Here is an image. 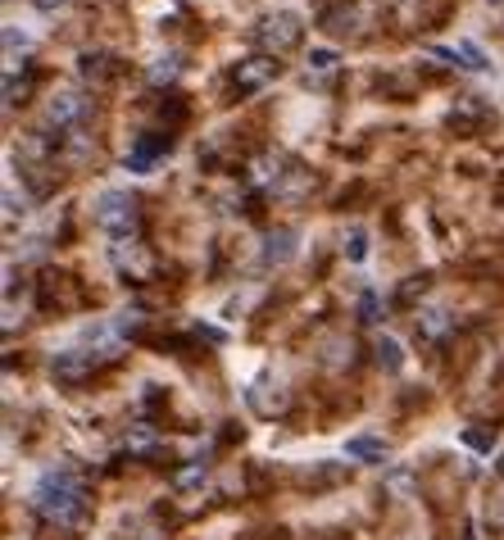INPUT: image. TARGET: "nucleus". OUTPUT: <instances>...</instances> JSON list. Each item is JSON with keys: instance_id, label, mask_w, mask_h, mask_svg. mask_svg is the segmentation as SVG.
I'll use <instances>...</instances> for the list:
<instances>
[{"instance_id": "obj_12", "label": "nucleus", "mask_w": 504, "mask_h": 540, "mask_svg": "<svg viewBox=\"0 0 504 540\" xmlns=\"http://www.w3.org/2000/svg\"><path fill=\"white\" fill-rule=\"evenodd\" d=\"M346 459H359V463H386L391 459V445L382 436H350L346 441Z\"/></svg>"}, {"instance_id": "obj_9", "label": "nucleus", "mask_w": 504, "mask_h": 540, "mask_svg": "<svg viewBox=\"0 0 504 540\" xmlns=\"http://www.w3.org/2000/svg\"><path fill=\"white\" fill-rule=\"evenodd\" d=\"M91 368H96V359H91V354H82V350H64V354H55V359H50V373H55V382H64V386L87 382Z\"/></svg>"}, {"instance_id": "obj_24", "label": "nucleus", "mask_w": 504, "mask_h": 540, "mask_svg": "<svg viewBox=\"0 0 504 540\" xmlns=\"http://www.w3.org/2000/svg\"><path fill=\"white\" fill-rule=\"evenodd\" d=\"M14 46H28V37H23L19 28H5V50L14 55Z\"/></svg>"}, {"instance_id": "obj_27", "label": "nucleus", "mask_w": 504, "mask_h": 540, "mask_svg": "<svg viewBox=\"0 0 504 540\" xmlns=\"http://www.w3.org/2000/svg\"><path fill=\"white\" fill-rule=\"evenodd\" d=\"M495 472H500V482H504V454H500V459H495Z\"/></svg>"}, {"instance_id": "obj_7", "label": "nucleus", "mask_w": 504, "mask_h": 540, "mask_svg": "<svg viewBox=\"0 0 504 540\" xmlns=\"http://www.w3.org/2000/svg\"><path fill=\"white\" fill-rule=\"evenodd\" d=\"M168 150H173V132H146V137H137V146L128 150V168L132 173H146V168H155V159H164Z\"/></svg>"}, {"instance_id": "obj_15", "label": "nucleus", "mask_w": 504, "mask_h": 540, "mask_svg": "<svg viewBox=\"0 0 504 540\" xmlns=\"http://www.w3.org/2000/svg\"><path fill=\"white\" fill-rule=\"evenodd\" d=\"M128 454H137V459H159V454H164V441H159L155 432H150V427H137V432H128Z\"/></svg>"}, {"instance_id": "obj_2", "label": "nucleus", "mask_w": 504, "mask_h": 540, "mask_svg": "<svg viewBox=\"0 0 504 540\" xmlns=\"http://www.w3.org/2000/svg\"><path fill=\"white\" fill-rule=\"evenodd\" d=\"M250 37H255L259 55L282 59V55H291V50L305 41V19H300V14H291V10H268L264 19L250 28Z\"/></svg>"}, {"instance_id": "obj_11", "label": "nucleus", "mask_w": 504, "mask_h": 540, "mask_svg": "<svg viewBox=\"0 0 504 540\" xmlns=\"http://www.w3.org/2000/svg\"><path fill=\"white\" fill-rule=\"evenodd\" d=\"M296 255V227H273L264 236V264H287Z\"/></svg>"}, {"instance_id": "obj_3", "label": "nucleus", "mask_w": 504, "mask_h": 540, "mask_svg": "<svg viewBox=\"0 0 504 540\" xmlns=\"http://www.w3.org/2000/svg\"><path fill=\"white\" fill-rule=\"evenodd\" d=\"M96 227L109 232L114 241H137L141 232V205L128 191H100L96 200Z\"/></svg>"}, {"instance_id": "obj_22", "label": "nucleus", "mask_w": 504, "mask_h": 540, "mask_svg": "<svg viewBox=\"0 0 504 540\" xmlns=\"http://www.w3.org/2000/svg\"><path fill=\"white\" fill-rule=\"evenodd\" d=\"M346 259H350V264H364V259H368V232H364V227H350V236H346Z\"/></svg>"}, {"instance_id": "obj_17", "label": "nucleus", "mask_w": 504, "mask_h": 540, "mask_svg": "<svg viewBox=\"0 0 504 540\" xmlns=\"http://www.w3.org/2000/svg\"><path fill=\"white\" fill-rule=\"evenodd\" d=\"M205 477H209V468L205 463H182V468H173V477H168V482H173V491H191V486H205Z\"/></svg>"}, {"instance_id": "obj_14", "label": "nucleus", "mask_w": 504, "mask_h": 540, "mask_svg": "<svg viewBox=\"0 0 504 540\" xmlns=\"http://www.w3.org/2000/svg\"><path fill=\"white\" fill-rule=\"evenodd\" d=\"M414 327H418V336H423V341H441L445 332H450V314H445V309H418V318H414Z\"/></svg>"}, {"instance_id": "obj_10", "label": "nucleus", "mask_w": 504, "mask_h": 540, "mask_svg": "<svg viewBox=\"0 0 504 540\" xmlns=\"http://www.w3.org/2000/svg\"><path fill=\"white\" fill-rule=\"evenodd\" d=\"M482 118H486L482 96H459V100H455V109H450V118H445V123H450V128H455V132H473L477 123H482Z\"/></svg>"}, {"instance_id": "obj_16", "label": "nucleus", "mask_w": 504, "mask_h": 540, "mask_svg": "<svg viewBox=\"0 0 504 540\" xmlns=\"http://www.w3.org/2000/svg\"><path fill=\"white\" fill-rule=\"evenodd\" d=\"M32 82H37V73L32 69H23V73H5V105H28V96H32Z\"/></svg>"}, {"instance_id": "obj_4", "label": "nucleus", "mask_w": 504, "mask_h": 540, "mask_svg": "<svg viewBox=\"0 0 504 540\" xmlns=\"http://www.w3.org/2000/svg\"><path fill=\"white\" fill-rule=\"evenodd\" d=\"M277 73H282V64H277L273 55H246L232 64V91H237V96H255L268 82H277Z\"/></svg>"}, {"instance_id": "obj_26", "label": "nucleus", "mask_w": 504, "mask_h": 540, "mask_svg": "<svg viewBox=\"0 0 504 540\" xmlns=\"http://www.w3.org/2000/svg\"><path fill=\"white\" fill-rule=\"evenodd\" d=\"M491 196H495V200H500V205H504V173H500V177H495V187H491Z\"/></svg>"}, {"instance_id": "obj_20", "label": "nucleus", "mask_w": 504, "mask_h": 540, "mask_svg": "<svg viewBox=\"0 0 504 540\" xmlns=\"http://www.w3.org/2000/svg\"><path fill=\"white\" fill-rule=\"evenodd\" d=\"M341 69V55L336 50H309V78H332V73Z\"/></svg>"}, {"instance_id": "obj_13", "label": "nucleus", "mask_w": 504, "mask_h": 540, "mask_svg": "<svg viewBox=\"0 0 504 540\" xmlns=\"http://www.w3.org/2000/svg\"><path fill=\"white\" fill-rule=\"evenodd\" d=\"M182 69H187L182 55H159V59H150L146 64V82L150 87H173V82L182 78Z\"/></svg>"}, {"instance_id": "obj_19", "label": "nucleus", "mask_w": 504, "mask_h": 540, "mask_svg": "<svg viewBox=\"0 0 504 540\" xmlns=\"http://www.w3.org/2000/svg\"><path fill=\"white\" fill-rule=\"evenodd\" d=\"M373 359H377V368H386V373H400V368H405V354H400V345L391 341V336H382V341L373 345Z\"/></svg>"}, {"instance_id": "obj_5", "label": "nucleus", "mask_w": 504, "mask_h": 540, "mask_svg": "<svg viewBox=\"0 0 504 540\" xmlns=\"http://www.w3.org/2000/svg\"><path fill=\"white\" fill-rule=\"evenodd\" d=\"M87 109H91V100L82 96V91H55V96L46 100V128L55 132V137H60V132H73L82 118H87Z\"/></svg>"}, {"instance_id": "obj_25", "label": "nucleus", "mask_w": 504, "mask_h": 540, "mask_svg": "<svg viewBox=\"0 0 504 540\" xmlns=\"http://www.w3.org/2000/svg\"><path fill=\"white\" fill-rule=\"evenodd\" d=\"M32 5H37L41 14H55V10H64V5H69V0H32Z\"/></svg>"}, {"instance_id": "obj_23", "label": "nucleus", "mask_w": 504, "mask_h": 540, "mask_svg": "<svg viewBox=\"0 0 504 540\" xmlns=\"http://www.w3.org/2000/svg\"><path fill=\"white\" fill-rule=\"evenodd\" d=\"M359 323H368V327L382 323V300H377V291H364V295H359Z\"/></svg>"}, {"instance_id": "obj_21", "label": "nucleus", "mask_w": 504, "mask_h": 540, "mask_svg": "<svg viewBox=\"0 0 504 540\" xmlns=\"http://www.w3.org/2000/svg\"><path fill=\"white\" fill-rule=\"evenodd\" d=\"M455 59H464V69H473V73H482V69H491V59L482 55V50L473 46V41H459L455 46Z\"/></svg>"}, {"instance_id": "obj_18", "label": "nucleus", "mask_w": 504, "mask_h": 540, "mask_svg": "<svg viewBox=\"0 0 504 540\" xmlns=\"http://www.w3.org/2000/svg\"><path fill=\"white\" fill-rule=\"evenodd\" d=\"M323 32H332V37H355V10H346V5L327 10L323 14Z\"/></svg>"}, {"instance_id": "obj_8", "label": "nucleus", "mask_w": 504, "mask_h": 540, "mask_svg": "<svg viewBox=\"0 0 504 540\" xmlns=\"http://www.w3.org/2000/svg\"><path fill=\"white\" fill-rule=\"evenodd\" d=\"M41 305H46V309H78L82 305L78 282L64 277V273H46V277H41Z\"/></svg>"}, {"instance_id": "obj_1", "label": "nucleus", "mask_w": 504, "mask_h": 540, "mask_svg": "<svg viewBox=\"0 0 504 540\" xmlns=\"http://www.w3.org/2000/svg\"><path fill=\"white\" fill-rule=\"evenodd\" d=\"M32 513L55 531H78L87 522V486L73 472H46L32 486Z\"/></svg>"}, {"instance_id": "obj_6", "label": "nucleus", "mask_w": 504, "mask_h": 540, "mask_svg": "<svg viewBox=\"0 0 504 540\" xmlns=\"http://www.w3.org/2000/svg\"><path fill=\"white\" fill-rule=\"evenodd\" d=\"M78 78L87 82L91 91H105L109 82L119 78V55H109V50H82V59H78Z\"/></svg>"}]
</instances>
